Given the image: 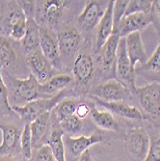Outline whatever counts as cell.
<instances>
[{
    "label": "cell",
    "mask_w": 160,
    "mask_h": 161,
    "mask_svg": "<svg viewBox=\"0 0 160 161\" xmlns=\"http://www.w3.org/2000/svg\"><path fill=\"white\" fill-rule=\"evenodd\" d=\"M95 65L92 57L87 53H79L74 59L72 66L74 77L78 83H86L92 77Z\"/></svg>",
    "instance_id": "d6986e66"
},
{
    "label": "cell",
    "mask_w": 160,
    "mask_h": 161,
    "mask_svg": "<svg viewBox=\"0 0 160 161\" xmlns=\"http://www.w3.org/2000/svg\"><path fill=\"white\" fill-rule=\"evenodd\" d=\"M139 102L148 115L160 116V83L152 82L142 87H137L134 93Z\"/></svg>",
    "instance_id": "52a82bcc"
},
{
    "label": "cell",
    "mask_w": 160,
    "mask_h": 161,
    "mask_svg": "<svg viewBox=\"0 0 160 161\" xmlns=\"http://www.w3.org/2000/svg\"><path fill=\"white\" fill-rule=\"evenodd\" d=\"M2 67H0V118L14 113L9 101V91L2 75Z\"/></svg>",
    "instance_id": "f546056e"
},
{
    "label": "cell",
    "mask_w": 160,
    "mask_h": 161,
    "mask_svg": "<svg viewBox=\"0 0 160 161\" xmlns=\"http://www.w3.org/2000/svg\"><path fill=\"white\" fill-rule=\"evenodd\" d=\"M33 161H57L47 144L42 145L34 153L32 157Z\"/></svg>",
    "instance_id": "e575fe53"
},
{
    "label": "cell",
    "mask_w": 160,
    "mask_h": 161,
    "mask_svg": "<svg viewBox=\"0 0 160 161\" xmlns=\"http://www.w3.org/2000/svg\"><path fill=\"white\" fill-rule=\"evenodd\" d=\"M132 93L128 88L118 79H109L103 83H100L90 90L92 97L102 99L104 101H120L130 97Z\"/></svg>",
    "instance_id": "277c9868"
},
{
    "label": "cell",
    "mask_w": 160,
    "mask_h": 161,
    "mask_svg": "<svg viewBox=\"0 0 160 161\" xmlns=\"http://www.w3.org/2000/svg\"><path fill=\"white\" fill-rule=\"evenodd\" d=\"M151 14L153 18V23H160V0L152 1Z\"/></svg>",
    "instance_id": "8d00e7d4"
},
{
    "label": "cell",
    "mask_w": 160,
    "mask_h": 161,
    "mask_svg": "<svg viewBox=\"0 0 160 161\" xmlns=\"http://www.w3.org/2000/svg\"><path fill=\"white\" fill-rule=\"evenodd\" d=\"M18 61V54L12 42L6 36L0 34V67L11 69Z\"/></svg>",
    "instance_id": "d4e9b609"
},
{
    "label": "cell",
    "mask_w": 160,
    "mask_h": 161,
    "mask_svg": "<svg viewBox=\"0 0 160 161\" xmlns=\"http://www.w3.org/2000/svg\"><path fill=\"white\" fill-rule=\"evenodd\" d=\"M0 130L2 131L0 155H16L20 152L21 132L19 127L11 123H0Z\"/></svg>",
    "instance_id": "8fae6325"
},
{
    "label": "cell",
    "mask_w": 160,
    "mask_h": 161,
    "mask_svg": "<svg viewBox=\"0 0 160 161\" xmlns=\"http://www.w3.org/2000/svg\"><path fill=\"white\" fill-rule=\"evenodd\" d=\"M50 120H51V112H47L41 115L36 120L30 124L31 135H32V144L33 148L38 150L41 147L43 142L47 141L50 129Z\"/></svg>",
    "instance_id": "e0dca14e"
},
{
    "label": "cell",
    "mask_w": 160,
    "mask_h": 161,
    "mask_svg": "<svg viewBox=\"0 0 160 161\" xmlns=\"http://www.w3.org/2000/svg\"><path fill=\"white\" fill-rule=\"evenodd\" d=\"M19 7L21 8L22 12L24 13L26 19H33L34 18V13H35V1H25V0H20V1H17Z\"/></svg>",
    "instance_id": "d590c367"
},
{
    "label": "cell",
    "mask_w": 160,
    "mask_h": 161,
    "mask_svg": "<svg viewBox=\"0 0 160 161\" xmlns=\"http://www.w3.org/2000/svg\"><path fill=\"white\" fill-rule=\"evenodd\" d=\"M116 75L118 80L124 84L132 94L135 93V69L132 68L128 56L126 53L125 39L121 38L117 50V58H116Z\"/></svg>",
    "instance_id": "5b68a950"
},
{
    "label": "cell",
    "mask_w": 160,
    "mask_h": 161,
    "mask_svg": "<svg viewBox=\"0 0 160 161\" xmlns=\"http://www.w3.org/2000/svg\"><path fill=\"white\" fill-rule=\"evenodd\" d=\"M40 49L54 69L59 68L61 57L57 35L43 25H40Z\"/></svg>",
    "instance_id": "30bf717a"
},
{
    "label": "cell",
    "mask_w": 160,
    "mask_h": 161,
    "mask_svg": "<svg viewBox=\"0 0 160 161\" xmlns=\"http://www.w3.org/2000/svg\"><path fill=\"white\" fill-rule=\"evenodd\" d=\"M63 135L64 132L60 126L58 125L52 126L47 144L50 147L51 152L57 161H67L66 158V148H65V144L63 140Z\"/></svg>",
    "instance_id": "603a6c76"
},
{
    "label": "cell",
    "mask_w": 160,
    "mask_h": 161,
    "mask_svg": "<svg viewBox=\"0 0 160 161\" xmlns=\"http://www.w3.org/2000/svg\"><path fill=\"white\" fill-rule=\"evenodd\" d=\"M152 1H147V0H131L128 1V5L126 7L124 16H129V14H136V13H151Z\"/></svg>",
    "instance_id": "1f68e13d"
},
{
    "label": "cell",
    "mask_w": 160,
    "mask_h": 161,
    "mask_svg": "<svg viewBox=\"0 0 160 161\" xmlns=\"http://www.w3.org/2000/svg\"><path fill=\"white\" fill-rule=\"evenodd\" d=\"M113 4L114 1H109L108 7L103 14L102 19L97 26V39H96V52H98L109 37L113 33Z\"/></svg>",
    "instance_id": "ac0fdd59"
},
{
    "label": "cell",
    "mask_w": 160,
    "mask_h": 161,
    "mask_svg": "<svg viewBox=\"0 0 160 161\" xmlns=\"http://www.w3.org/2000/svg\"><path fill=\"white\" fill-rule=\"evenodd\" d=\"M125 47L128 59L132 68L135 69L137 63L146 64L149 60L146 49H145L141 32H134L127 35L125 38Z\"/></svg>",
    "instance_id": "9a60e30c"
},
{
    "label": "cell",
    "mask_w": 160,
    "mask_h": 161,
    "mask_svg": "<svg viewBox=\"0 0 160 161\" xmlns=\"http://www.w3.org/2000/svg\"><path fill=\"white\" fill-rule=\"evenodd\" d=\"M91 111V107L86 104V103H78L77 107H76V111H75V115L78 117L79 119H84L87 117Z\"/></svg>",
    "instance_id": "74e56055"
},
{
    "label": "cell",
    "mask_w": 160,
    "mask_h": 161,
    "mask_svg": "<svg viewBox=\"0 0 160 161\" xmlns=\"http://www.w3.org/2000/svg\"><path fill=\"white\" fill-rule=\"evenodd\" d=\"M109 1H88L83 12L77 19L78 24L85 31H92L97 28L108 7Z\"/></svg>",
    "instance_id": "9c48e42d"
},
{
    "label": "cell",
    "mask_w": 160,
    "mask_h": 161,
    "mask_svg": "<svg viewBox=\"0 0 160 161\" xmlns=\"http://www.w3.org/2000/svg\"><path fill=\"white\" fill-rule=\"evenodd\" d=\"M77 104V101L74 98L65 97L64 99H62L53 109L57 122H61L64 119L74 115Z\"/></svg>",
    "instance_id": "4316f807"
},
{
    "label": "cell",
    "mask_w": 160,
    "mask_h": 161,
    "mask_svg": "<svg viewBox=\"0 0 160 161\" xmlns=\"http://www.w3.org/2000/svg\"><path fill=\"white\" fill-rule=\"evenodd\" d=\"M0 161H24L19 155H0Z\"/></svg>",
    "instance_id": "f35d334b"
},
{
    "label": "cell",
    "mask_w": 160,
    "mask_h": 161,
    "mask_svg": "<svg viewBox=\"0 0 160 161\" xmlns=\"http://www.w3.org/2000/svg\"><path fill=\"white\" fill-rule=\"evenodd\" d=\"M91 117L94 123L97 126L103 130L108 131H118L119 130V124L115 120L114 116L111 112L105 111H99L96 107L91 106Z\"/></svg>",
    "instance_id": "484cf974"
},
{
    "label": "cell",
    "mask_w": 160,
    "mask_h": 161,
    "mask_svg": "<svg viewBox=\"0 0 160 161\" xmlns=\"http://www.w3.org/2000/svg\"><path fill=\"white\" fill-rule=\"evenodd\" d=\"M144 161H160V136L151 138L150 149Z\"/></svg>",
    "instance_id": "836d02e7"
},
{
    "label": "cell",
    "mask_w": 160,
    "mask_h": 161,
    "mask_svg": "<svg viewBox=\"0 0 160 161\" xmlns=\"http://www.w3.org/2000/svg\"><path fill=\"white\" fill-rule=\"evenodd\" d=\"M57 40L60 57L66 60L75 56L82 42L80 32L74 26H68L60 30L57 34Z\"/></svg>",
    "instance_id": "ba28073f"
},
{
    "label": "cell",
    "mask_w": 160,
    "mask_h": 161,
    "mask_svg": "<svg viewBox=\"0 0 160 161\" xmlns=\"http://www.w3.org/2000/svg\"><path fill=\"white\" fill-rule=\"evenodd\" d=\"M151 138L142 127L130 129L126 133L124 148L130 161H144L150 149Z\"/></svg>",
    "instance_id": "3957f363"
},
{
    "label": "cell",
    "mask_w": 160,
    "mask_h": 161,
    "mask_svg": "<svg viewBox=\"0 0 160 161\" xmlns=\"http://www.w3.org/2000/svg\"><path fill=\"white\" fill-rule=\"evenodd\" d=\"M128 5L127 0H117L113 4V32H119V25L123 19L126 7Z\"/></svg>",
    "instance_id": "4dcf8cb0"
},
{
    "label": "cell",
    "mask_w": 160,
    "mask_h": 161,
    "mask_svg": "<svg viewBox=\"0 0 160 161\" xmlns=\"http://www.w3.org/2000/svg\"><path fill=\"white\" fill-rule=\"evenodd\" d=\"M23 20H27L24 13L22 12L18 2L14 1L11 4L10 10L5 14V17L0 23V31H1L3 36H9L11 28Z\"/></svg>",
    "instance_id": "cb8c5ba5"
},
{
    "label": "cell",
    "mask_w": 160,
    "mask_h": 161,
    "mask_svg": "<svg viewBox=\"0 0 160 161\" xmlns=\"http://www.w3.org/2000/svg\"><path fill=\"white\" fill-rule=\"evenodd\" d=\"M26 65L30 74L42 85L46 84L54 75V68L43 56L41 50L37 48L26 54Z\"/></svg>",
    "instance_id": "8992f818"
},
{
    "label": "cell",
    "mask_w": 160,
    "mask_h": 161,
    "mask_svg": "<svg viewBox=\"0 0 160 161\" xmlns=\"http://www.w3.org/2000/svg\"><path fill=\"white\" fill-rule=\"evenodd\" d=\"M20 153L25 160H31L33 157V144L30 124H25L20 137Z\"/></svg>",
    "instance_id": "f1b7e54d"
},
{
    "label": "cell",
    "mask_w": 160,
    "mask_h": 161,
    "mask_svg": "<svg viewBox=\"0 0 160 161\" xmlns=\"http://www.w3.org/2000/svg\"><path fill=\"white\" fill-rule=\"evenodd\" d=\"M41 2V20L50 26H55L60 21L65 9L70 4V1L64 0H47Z\"/></svg>",
    "instance_id": "2e32d148"
},
{
    "label": "cell",
    "mask_w": 160,
    "mask_h": 161,
    "mask_svg": "<svg viewBox=\"0 0 160 161\" xmlns=\"http://www.w3.org/2000/svg\"><path fill=\"white\" fill-rule=\"evenodd\" d=\"M4 79L7 81L5 83L8 87L11 106H23L33 100L46 98L41 93V85L30 72L25 79L16 78L9 75H6Z\"/></svg>",
    "instance_id": "6da1fadb"
},
{
    "label": "cell",
    "mask_w": 160,
    "mask_h": 161,
    "mask_svg": "<svg viewBox=\"0 0 160 161\" xmlns=\"http://www.w3.org/2000/svg\"><path fill=\"white\" fill-rule=\"evenodd\" d=\"M71 91L68 88L50 98H40L28 102L23 106H12L13 111L18 114L25 124H31L38 117L47 112H51L59 102L65 97H69Z\"/></svg>",
    "instance_id": "7a4b0ae2"
},
{
    "label": "cell",
    "mask_w": 160,
    "mask_h": 161,
    "mask_svg": "<svg viewBox=\"0 0 160 161\" xmlns=\"http://www.w3.org/2000/svg\"><path fill=\"white\" fill-rule=\"evenodd\" d=\"M104 137L99 131H95L89 137L87 136H77V137H65V148L68 150L70 155H74V157H79L84 152L89 150L90 147L93 145L98 144L103 142Z\"/></svg>",
    "instance_id": "4fadbf2b"
},
{
    "label": "cell",
    "mask_w": 160,
    "mask_h": 161,
    "mask_svg": "<svg viewBox=\"0 0 160 161\" xmlns=\"http://www.w3.org/2000/svg\"><path fill=\"white\" fill-rule=\"evenodd\" d=\"M150 23H153V18L151 13H136L124 17L119 25L120 37L125 38L131 33L141 32Z\"/></svg>",
    "instance_id": "5bb4252c"
},
{
    "label": "cell",
    "mask_w": 160,
    "mask_h": 161,
    "mask_svg": "<svg viewBox=\"0 0 160 161\" xmlns=\"http://www.w3.org/2000/svg\"><path fill=\"white\" fill-rule=\"evenodd\" d=\"M142 69L151 72L160 74V43L157 46L151 58H149L147 63L142 66Z\"/></svg>",
    "instance_id": "d6a6232c"
},
{
    "label": "cell",
    "mask_w": 160,
    "mask_h": 161,
    "mask_svg": "<svg viewBox=\"0 0 160 161\" xmlns=\"http://www.w3.org/2000/svg\"><path fill=\"white\" fill-rule=\"evenodd\" d=\"M20 43L26 54L40 48V25L35 18L27 19L26 33L20 41Z\"/></svg>",
    "instance_id": "7402d4cb"
},
{
    "label": "cell",
    "mask_w": 160,
    "mask_h": 161,
    "mask_svg": "<svg viewBox=\"0 0 160 161\" xmlns=\"http://www.w3.org/2000/svg\"><path fill=\"white\" fill-rule=\"evenodd\" d=\"M90 98H92L96 103L102 106L109 110V112L118 115L122 118L128 119V120H134V121H143L146 118L145 116L136 106L127 103L125 100H120V101H104L102 99H99L97 97L89 96Z\"/></svg>",
    "instance_id": "7c38bea8"
},
{
    "label": "cell",
    "mask_w": 160,
    "mask_h": 161,
    "mask_svg": "<svg viewBox=\"0 0 160 161\" xmlns=\"http://www.w3.org/2000/svg\"><path fill=\"white\" fill-rule=\"evenodd\" d=\"M77 161H94L90 150H87L86 152H84V153L79 156V158H78Z\"/></svg>",
    "instance_id": "ab89813d"
},
{
    "label": "cell",
    "mask_w": 160,
    "mask_h": 161,
    "mask_svg": "<svg viewBox=\"0 0 160 161\" xmlns=\"http://www.w3.org/2000/svg\"><path fill=\"white\" fill-rule=\"evenodd\" d=\"M60 128L64 132V134H67V136L74 137L75 135H78L83 127L82 120L79 119L78 117L74 114L69 118L64 119L61 122H58Z\"/></svg>",
    "instance_id": "83f0119b"
},
{
    "label": "cell",
    "mask_w": 160,
    "mask_h": 161,
    "mask_svg": "<svg viewBox=\"0 0 160 161\" xmlns=\"http://www.w3.org/2000/svg\"><path fill=\"white\" fill-rule=\"evenodd\" d=\"M119 32H113L106 42L101 47V65L104 70L109 71L116 65V58H117V50L120 42Z\"/></svg>",
    "instance_id": "ffe728a7"
},
{
    "label": "cell",
    "mask_w": 160,
    "mask_h": 161,
    "mask_svg": "<svg viewBox=\"0 0 160 161\" xmlns=\"http://www.w3.org/2000/svg\"><path fill=\"white\" fill-rule=\"evenodd\" d=\"M72 77L66 74H58L53 75L46 84L41 86V93L46 98H50L56 96L58 93L67 89L71 84Z\"/></svg>",
    "instance_id": "44dd1931"
}]
</instances>
